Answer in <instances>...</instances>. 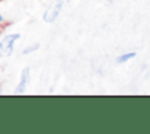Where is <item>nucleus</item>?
<instances>
[{"label": "nucleus", "mask_w": 150, "mask_h": 134, "mask_svg": "<svg viewBox=\"0 0 150 134\" xmlns=\"http://www.w3.org/2000/svg\"><path fill=\"white\" fill-rule=\"evenodd\" d=\"M21 35L19 33L14 34H7L0 42V57H6L9 56L13 52V47L16 40H19Z\"/></svg>", "instance_id": "1"}, {"label": "nucleus", "mask_w": 150, "mask_h": 134, "mask_svg": "<svg viewBox=\"0 0 150 134\" xmlns=\"http://www.w3.org/2000/svg\"><path fill=\"white\" fill-rule=\"evenodd\" d=\"M62 6H63V0H55L54 3L45 12V14H43V16H42L43 20H45L46 22H48V23L54 22L55 19L59 16V13H60Z\"/></svg>", "instance_id": "2"}, {"label": "nucleus", "mask_w": 150, "mask_h": 134, "mask_svg": "<svg viewBox=\"0 0 150 134\" xmlns=\"http://www.w3.org/2000/svg\"><path fill=\"white\" fill-rule=\"evenodd\" d=\"M28 80H29V68H25L21 72V79H20V83L18 84V87H16L18 93H22L25 91Z\"/></svg>", "instance_id": "3"}, {"label": "nucleus", "mask_w": 150, "mask_h": 134, "mask_svg": "<svg viewBox=\"0 0 150 134\" xmlns=\"http://www.w3.org/2000/svg\"><path fill=\"white\" fill-rule=\"evenodd\" d=\"M136 56V52H128V54H124L120 57H117V63H125L128 59H131L132 57Z\"/></svg>", "instance_id": "4"}, {"label": "nucleus", "mask_w": 150, "mask_h": 134, "mask_svg": "<svg viewBox=\"0 0 150 134\" xmlns=\"http://www.w3.org/2000/svg\"><path fill=\"white\" fill-rule=\"evenodd\" d=\"M39 47H40V44L39 43H35L34 45H30V47H28V48H26L23 51H22V54L23 55H27V54H30V52H33V51H35V50H38L39 49Z\"/></svg>", "instance_id": "5"}, {"label": "nucleus", "mask_w": 150, "mask_h": 134, "mask_svg": "<svg viewBox=\"0 0 150 134\" xmlns=\"http://www.w3.org/2000/svg\"><path fill=\"white\" fill-rule=\"evenodd\" d=\"M2 21H4V16H2V15H1V14H0V23H1V22H2Z\"/></svg>", "instance_id": "6"}]
</instances>
